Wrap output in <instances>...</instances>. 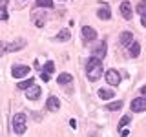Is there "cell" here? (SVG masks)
Masks as SVG:
<instances>
[{
    "label": "cell",
    "mask_w": 146,
    "mask_h": 137,
    "mask_svg": "<svg viewBox=\"0 0 146 137\" xmlns=\"http://www.w3.org/2000/svg\"><path fill=\"white\" fill-rule=\"evenodd\" d=\"M141 24L146 27V15H143V18H141Z\"/></svg>",
    "instance_id": "obj_30"
},
{
    "label": "cell",
    "mask_w": 146,
    "mask_h": 137,
    "mask_svg": "<svg viewBox=\"0 0 146 137\" xmlns=\"http://www.w3.org/2000/svg\"><path fill=\"white\" fill-rule=\"evenodd\" d=\"M7 2H9V0H0V9H6L7 7Z\"/></svg>",
    "instance_id": "obj_28"
},
{
    "label": "cell",
    "mask_w": 146,
    "mask_h": 137,
    "mask_svg": "<svg viewBox=\"0 0 146 137\" xmlns=\"http://www.w3.org/2000/svg\"><path fill=\"white\" fill-rule=\"evenodd\" d=\"M0 20H7V13H6V9H0Z\"/></svg>",
    "instance_id": "obj_27"
},
{
    "label": "cell",
    "mask_w": 146,
    "mask_h": 137,
    "mask_svg": "<svg viewBox=\"0 0 146 137\" xmlns=\"http://www.w3.org/2000/svg\"><path fill=\"white\" fill-rule=\"evenodd\" d=\"M106 51H108V44H106V40H99V42L93 46V49H91L93 57H99V59H104V57H106Z\"/></svg>",
    "instance_id": "obj_4"
},
{
    "label": "cell",
    "mask_w": 146,
    "mask_h": 137,
    "mask_svg": "<svg viewBox=\"0 0 146 137\" xmlns=\"http://www.w3.org/2000/svg\"><path fill=\"white\" fill-rule=\"evenodd\" d=\"M38 7H53V0H36Z\"/></svg>",
    "instance_id": "obj_22"
},
{
    "label": "cell",
    "mask_w": 146,
    "mask_h": 137,
    "mask_svg": "<svg viewBox=\"0 0 146 137\" xmlns=\"http://www.w3.org/2000/svg\"><path fill=\"white\" fill-rule=\"evenodd\" d=\"M131 112H146V97H137L131 100Z\"/></svg>",
    "instance_id": "obj_8"
},
{
    "label": "cell",
    "mask_w": 146,
    "mask_h": 137,
    "mask_svg": "<svg viewBox=\"0 0 146 137\" xmlns=\"http://www.w3.org/2000/svg\"><path fill=\"white\" fill-rule=\"evenodd\" d=\"M31 20H33V24L36 27H44V24L48 22V15H46L44 9H35L31 13Z\"/></svg>",
    "instance_id": "obj_3"
},
{
    "label": "cell",
    "mask_w": 146,
    "mask_h": 137,
    "mask_svg": "<svg viewBox=\"0 0 146 137\" xmlns=\"http://www.w3.org/2000/svg\"><path fill=\"white\" fill-rule=\"evenodd\" d=\"M137 13H139V15L141 17H143V15H146V0H141V2L139 4H137Z\"/></svg>",
    "instance_id": "obj_21"
},
{
    "label": "cell",
    "mask_w": 146,
    "mask_h": 137,
    "mask_svg": "<svg viewBox=\"0 0 146 137\" xmlns=\"http://www.w3.org/2000/svg\"><path fill=\"white\" fill-rule=\"evenodd\" d=\"M57 82L60 86H68V84L73 82V75H71V73H60V75L57 77Z\"/></svg>",
    "instance_id": "obj_14"
},
{
    "label": "cell",
    "mask_w": 146,
    "mask_h": 137,
    "mask_svg": "<svg viewBox=\"0 0 146 137\" xmlns=\"http://www.w3.org/2000/svg\"><path fill=\"white\" fill-rule=\"evenodd\" d=\"M104 77H106V82L110 86H119L121 84V73H119L117 70H108Z\"/></svg>",
    "instance_id": "obj_5"
},
{
    "label": "cell",
    "mask_w": 146,
    "mask_h": 137,
    "mask_svg": "<svg viewBox=\"0 0 146 137\" xmlns=\"http://www.w3.org/2000/svg\"><path fill=\"white\" fill-rule=\"evenodd\" d=\"M121 15L126 18V20H131V17H133V11H131V4L124 0V2L121 4Z\"/></svg>",
    "instance_id": "obj_10"
},
{
    "label": "cell",
    "mask_w": 146,
    "mask_h": 137,
    "mask_svg": "<svg viewBox=\"0 0 146 137\" xmlns=\"http://www.w3.org/2000/svg\"><path fill=\"white\" fill-rule=\"evenodd\" d=\"M130 121H131V115H124V117L121 119V121H119V128H124Z\"/></svg>",
    "instance_id": "obj_24"
},
{
    "label": "cell",
    "mask_w": 146,
    "mask_h": 137,
    "mask_svg": "<svg viewBox=\"0 0 146 137\" xmlns=\"http://www.w3.org/2000/svg\"><path fill=\"white\" fill-rule=\"evenodd\" d=\"M26 97H27V99H31V100H36V99L40 97V86L31 84L29 88L26 90Z\"/></svg>",
    "instance_id": "obj_11"
},
{
    "label": "cell",
    "mask_w": 146,
    "mask_h": 137,
    "mask_svg": "<svg viewBox=\"0 0 146 137\" xmlns=\"http://www.w3.org/2000/svg\"><path fill=\"white\" fill-rule=\"evenodd\" d=\"M57 39L60 40V42H68V40L71 39L70 29H60V31H58V35H57Z\"/></svg>",
    "instance_id": "obj_17"
},
{
    "label": "cell",
    "mask_w": 146,
    "mask_h": 137,
    "mask_svg": "<svg viewBox=\"0 0 146 137\" xmlns=\"http://www.w3.org/2000/svg\"><path fill=\"white\" fill-rule=\"evenodd\" d=\"M33 82H35V80L31 79V77H29V79H24L22 82H18V90H27L31 84H33Z\"/></svg>",
    "instance_id": "obj_20"
},
{
    "label": "cell",
    "mask_w": 146,
    "mask_h": 137,
    "mask_svg": "<svg viewBox=\"0 0 146 137\" xmlns=\"http://www.w3.org/2000/svg\"><path fill=\"white\" fill-rule=\"evenodd\" d=\"M46 108H48L49 112H58V108H60V100H58V97H48V100H46Z\"/></svg>",
    "instance_id": "obj_12"
},
{
    "label": "cell",
    "mask_w": 146,
    "mask_h": 137,
    "mask_svg": "<svg viewBox=\"0 0 146 137\" xmlns=\"http://www.w3.org/2000/svg\"><path fill=\"white\" fill-rule=\"evenodd\" d=\"M95 39H97V31H95L93 27H90V26H84V27H82V40H84V44L93 42Z\"/></svg>",
    "instance_id": "obj_6"
},
{
    "label": "cell",
    "mask_w": 146,
    "mask_h": 137,
    "mask_svg": "<svg viewBox=\"0 0 146 137\" xmlns=\"http://www.w3.org/2000/svg\"><path fill=\"white\" fill-rule=\"evenodd\" d=\"M139 53H141V44L139 42H131L130 44V57L131 59H137V57H139Z\"/></svg>",
    "instance_id": "obj_16"
},
{
    "label": "cell",
    "mask_w": 146,
    "mask_h": 137,
    "mask_svg": "<svg viewBox=\"0 0 146 137\" xmlns=\"http://www.w3.org/2000/svg\"><path fill=\"white\" fill-rule=\"evenodd\" d=\"M44 71H48V73H49V75H51V73L55 71V64H53L51 61H48V62H46V64H44Z\"/></svg>",
    "instance_id": "obj_23"
},
{
    "label": "cell",
    "mask_w": 146,
    "mask_h": 137,
    "mask_svg": "<svg viewBox=\"0 0 146 137\" xmlns=\"http://www.w3.org/2000/svg\"><path fill=\"white\" fill-rule=\"evenodd\" d=\"M122 108V100H115V102H110L106 110H110V112H117V110H121Z\"/></svg>",
    "instance_id": "obj_19"
},
{
    "label": "cell",
    "mask_w": 146,
    "mask_h": 137,
    "mask_svg": "<svg viewBox=\"0 0 146 137\" xmlns=\"http://www.w3.org/2000/svg\"><path fill=\"white\" fill-rule=\"evenodd\" d=\"M99 97L102 99V100H108V99L115 97V93H113L111 90H99Z\"/></svg>",
    "instance_id": "obj_18"
},
{
    "label": "cell",
    "mask_w": 146,
    "mask_h": 137,
    "mask_svg": "<svg viewBox=\"0 0 146 137\" xmlns=\"http://www.w3.org/2000/svg\"><path fill=\"white\" fill-rule=\"evenodd\" d=\"M26 122H27V117L26 113H17L15 117H13V132H15L17 135H22L26 132Z\"/></svg>",
    "instance_id": "obj_2"
},
{
    "label": "cell",
    "mask_w": 146,
    "mask_h": 137,
    "mask_svg": "<svg viewBox=\"0 0 146 137\" xmlns=\"http://www.w3.org/2000/svg\"><path fill=\"white\" fill-rule=\"evenodd\" d=\"M86 75L90 80H99L102 77V59L91 57L86 64Z\"/></svg>",
    "instance_id": "obj_1"
},
{
    "label": "cell",
    "mask_w": 146,
    "mask_h": 137,
    "mask_svg": "<svg viewBox=\"0 0 146 137\" xmlns=\"http://www.w3.org/2000/svg\"><path fill=\"white\" fill-rule=\"evenodd\" d=\"M4 53H7V42L0 40V55H4Z\"/></svg>",
    "instance_id": "obj_25"
},
{
    "label": "cell",
    "mask_w": 146,
    "mask_h": 137,
    "mask_svg": "<svg viewBox=\"0 0 146 137\" xmlns=\"http://www.w3.org/2000/svg\"><path fill=\"white\" fill-rule=\"evenodd\" d=\"M141 95H146V86H143V88H141Z\"/></svg>",
    "instance_id": "obj_31"
},
{
    "label": "cell",
    "mask_w": 146,
    "mask_h": 137,
    "mask_svg": "<svg viewBox=\"0 0 146 137\" xmlns=\"http://www.w3.org/2000/svg\"><path fill=\"white\" fill-rule=\"evenodd\" d=\"M119 42L121 46H130L133 42V35H131V31H122L121 37H119Z\"/></svg>",
    "instance_id": "obj_13"
},
{
    "label": "cell",
    "mask_w": 146,
    "mask_h": 137,
    "mask_svg": "<svg viewBox=\"0 0 146 137\" xmlns=\"http://www.w3.org/2000/svg\"><path fill=\"white\" fill-rule=\"evenodd\" d=\"M70 126L71 128H77V121H75V119H71V121H70Z\"/></svg>",
    "instance_id": "obj_29"
},
{
    "label": "cell",
    "mask_w": 146,
    "mask_h": 137,
    "mask_svg": "<svg viewBox=\"0 0 146 137\" xmlns=\"http://www.w3.org/2000/svg\"><path fill=\"white\" fill-rule=\"evenodd\" d=\"M26 39H15L13 42H9L7 44V53H13V51H18V49H22V48H26Z\"/></svg>",
    "instance_id": "obj_9"
},
{
    "label": "cell",
    "mask_w": 146,
    "mask_h": 137,
    "mask_svg": "<svg viewBox=\"0 0 146 137\" xmlns=\"http://www.w3.org/2000/svg\"><path fill=\"white\" fill-rule=\"evenodd\" d=\"M29 70H31V68L29 66H24V64H20V66H13L11 75L15 77V79H22V77L29 75Z\"/></svg>",
    "instance_id": "obj_7"
},
{
    "label": "cell",
    "mask_w": 146,
    "mask_h": 137,
    "mask_svg": "<svg viewBox=\"0 0 146 137\" xmlns=\"http://www.w3.org/2000/svg\"><path fill=\"white\" fill-rule=\"evenodd\" d=\"M40 79H42L44 82H49V73L42 70V71H40Z\"/></svg>",
    "instance_id": "obj_26"
},
{
    "label": "cell",
    "mask_w": 146,
    "mask_h": 137,
    "mask_svg": "<svg viewBox=\"0 0 146 137\" xmlns=\"http://www.w3.org/2000/svg\"><path fill=\"white\" fill-rule=\"evenodd\" d=\"M97 17L100 18V20H110V18H111V11H110V7L106 6V4L97 11Z\"/></svg>",
    "instance_id": "obj_15"
}]
</instances>
